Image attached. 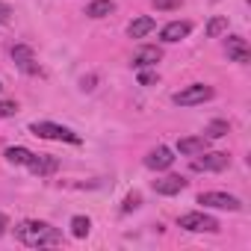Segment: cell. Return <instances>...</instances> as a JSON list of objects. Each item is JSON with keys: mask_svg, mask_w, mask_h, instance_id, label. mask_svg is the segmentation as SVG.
I'll return each mask as SVG.
<instances>
[{"mask_svg": "<svg viewBox=\"0 0 251 251\" xmlns=\"http://www.w3.org/2000/svg\"><path fill=\"white\" fill-rule=\"evenodd\" d=\"M15 236H18L24 245H30V248H45V245H59V242H62V233H59L53 225L36 222V219L21 222V225L15 227Z\"/></svg>", "mask_w": 251, "mask_h": 251, "instance_id": "cell-1", "label": "cell"}, {"mask_svg": "<svg viewBox=\"0 0 251 251\" xmlns=\"http://www.w3.org/2000/svg\"><path fill=\"white\" fill-rule=\"evenodd\" d=\"M30 133H36L39 139H53V142H71V145H80V136L62 124H53V121H33L30 124Z\"/></svg>", "mask_w": 251, "mask_h": 251, "instance_id": "cell-2", "label": "cell"}, {"mask_svg": "<svg viewBox=\"0 0 251 251\" xmlns=\"http://www.w3.org/2000/svg\"><path fill=\"white\" fill-rule=\"evenodd\" d=\"M210 98H213V86H207V83H192V86H186V89L172 95V100L177 106H198V103H204Z\"/></svg>", "mask_w": 251, "mask_h": 251, "instance_id": "cell-3", "label": "cell"}, {"mask_svg": "<svg viewBox=\"0 0 251 251\" xmlns=\"http://www.w3.org/2000/svg\"><path fill=\"white\" fill-rule=\"evenodd\" d=\"M230 166V157L222 151H201L192 157V172H225Z\"/></svg>", "mask_w": 251, "mask_h": 251, "instance_id": "cell-4", "label": "cell"}, {"mask_svg": "<svg viewBox=\"0 0 251 251\" xmlns=\"http://www.w3.org/2000/svg\"><path fill=\"white\" fill-rule=\"evenodd\" d=\"M177 225L183 230H192V233H216L219 230V222L207 213H183L177 219Z\"/></svg>", "mask_w": 251, "mask_h": 251, "instance_id": "cell-5", "label": "cell"}, {"mask_svg": "<svg viewBox=\"0 0 251 251\" xmlns=\"http://www.w3.org/2000/svg\"><path fill=\"white\" fill-rule=\"evenodd\" d=\"M198 204L216 207V210H239L242 207V201L236 195H227V192H201L198 195Z\"/></svg>", "mask_w": 251, "mask_h": 251, "instance_id": "cell-6", "label": "cell"}, {"mask_svg": "<svg viewBox=\"0 0 251 251\" xmlns=\"http://www.w3.org/2000/svg\"><path fill=\"white\" fill-rule=\"evenodd\" d=\"M12 59H15V65L24 71V74H39L42 68H39V59H36V53H33V48H27V45H15L12 48Z\"/></svg>", "mask_w": 251, "mask_h": 251, "instance_id": "cell-7", "label": "cell"}, {"mask_svg": "<svg viewBox=\"0 0 251 251\" xmlns=\"http://www.w3.org/2000/svg\"><path fill=\"white\" fill-rule=\"evenodd\" d=\"M225 53H227V59L239 62V65H245V62L251 59V48H248V42H245L242 36H227V42H225Z\"/></svg>", "mask_w": 251, "mask_h": 251, "instance_id": "cell-8", "label": "cell"}, {"mask_svg": "<svg viewBox=\"0 0 251 251\" xmlns=\"http://www.w3.org/2000/svg\"><path fill=\"white\" fill-rule=\"evenodd\" d=\"M27 169H30L33 175H39V177H50V175H56L59 160H56V157H50V154H33V157H30V163H27Z\"/></svg>", "mask_w": 251, "mask_h": 251, "instance_id": "cell-9", "label": "cell"}, {"mask_svg": "<svg viewBox=\"0 0 251 251\" xmlns=\"http://www.w3.org/2000/svg\"><path fill=\"white\" fill-rule=\"evenodd\" d=\"M172 163H175V151H172V148H166V145L154 148V151L145 157V166H148L151 172H166Z\"/></svg>", "mask_w": 251, "mask_h": 251, "instance_id": "cell-10", "label": "cell"}, {"mask_svg": "<svg viewBox=\"0 0 251 251\" xmlns=\"http://www.w3.org/2000/svg\"><path fill=\"white\" fill-rule=\"evenodd\" d=\"M189 33H192V24H189V21H172V24H166V27L160 30V39H163L166 45H175V42L186 39Z\"/></svg>", "mask_w": 251, "mask_h": 251, "instance_id": "cell-11", "label": "cell"}, {"mask_svg": "<svg viewBox=\"0 0 251 251\" xmlns=\"http://www.w3.org/2000/svg\"><path fill=\"white\" fill-rule=\"evenodd\" d=\"M186 189V180L180 175H166V177H157L154 180V192L157 195H177Z\"/></svg>", "mask_w": 251, "mask_h": 251, "instance_id": "cell-12", "label": "cell"}, {"mask_svg": "<svg viewBox=\"0 0 251 251\" xmlns=\"http://www.w3.org/2000/svg\"><path fill=\"white\" fill-rule=\"evenodd\" d=\"M163 59V50L157 48V45H142L136 53H133V65L136 68H151V65H157Z\"/></svg>", "mask_w": 251, "mask_h": 251, "instance_id": "cell-13", "label": "cell"}, {"mask_svg": "<svg viewBox=\"0 0 251 251\" xmlns=\"http://www.w3.org/2000/svg\"><path fill=\"white\" fill-rule=\"evenodd\" d=\"M177 151H180L183 157H195V154L207 151V136H186V139L177 142Z\"/></svg>", "mask_w": 251, "mask_h": 251, "instance_id": "cell-14", "label": "cell"}, {"mask_svg": "<svg viewBox=\"0 0 251 251\" xmlns=\"http://www.w3.org/2000/svg\"><path fill=\"white\" fill-rule=\"evenodd\" d=\"M154 27H157V21L148 18V15H142V18H136V21L127 24V36H130V39H145Z\"/></svg>", "mask_w": 251, "mask_h": 251, "instance_id": "cell-15", "label": "cell"}, {"mask_svg": "<svg viewBox=\"0 0 251 251\" xmlns=\"http://www.w3.org/2000/svg\"><path fill=\"white\" fill-rule=\"evenodd\" d=\"M109 12H115V3H112V0H95V3H89V9H86L89 18H106Z\"/></svg>", "mask_w": 251, "mask_h": 251, "instance_id": "cell-16", "label": "cell"}, {"mask_svg": "<svg viewBox=\"0 0 251 251\" xmlns=\"http://www.w3.org/2000/svg\"><path fill=\"white\" fill-rule=\"evenodd\" d=\"M30 157H33V151H27V148H6V163H12V166H27Z\"/></svg>", "mask_w": 251, "mask_h": 251, "instance_id": "cell-17", "label": "cell"}, {"mask_svg": "<svg viewBox=\"0 0 251 251\" xmlns=\"http://www.w3.org/2000/svg\"><path fill=\"white\" fill-rule=\"evenodd\" d=\"M89 230H92V222H89L86 216H74V219H71V233H74L77 239L89 236Z\"/></svg>", "mask_w": 251, "mask_h": 251, "instance_id": "cell-18", "label": "cell"}, {"mask_svg": "<svg viewBox=\"0 0 251 251\" xmlns=\"http://www.w3.org/2000/svg\"><path fill=\"white\" fill-rule=\"evenodd\" d=\"M222 33H227V18H222V15L210 18V24H207V36H210V39H219Z\"/></svg>", "mask_w": 251, "mask_h": 251, "instance_id": "cell-19", "label": "cell"}, {"mask_svg": "<svg viewBox=\"0 0 251 251\" xmlns=\"http://www.w3.org/2000/svg\"><path fill=\"white\" fill-rule=\"evenodd\" d=\"M227 133V121H213L207 127V139H222Z\"/></svg>", "mask_w": 251, "mask_h": 251, "instance_id": "cell-20", "label": "cell"}, {"mask_svg": "<svg viewBox=\"0 0 251 251\" xmlns=\"http://www.w3.org/2000/svg\"><path fill=\"white\" fill-rule=\"evenodd\" d=\"M154 3V9H160V12H175V9H180V0H151Z\"/></svg>", "mask_w": 251, "mask_h": 251, "instance_id": "cell-21", "label": "cell"}, {"mask_svg": "<svg viewBox=\"0 0 251 251\" xmlns=\"http://www.w3.org/2000/svg\"><path fill=\"white\" fill-rule=\"evenodd\" d=\"M18 112V103L15 100H0V118H12Z\"/></svg>", "mask_w": 251, "mask_h": 251, "instance_id": "cell-22", "label": "cell"}, {"mask_svg": "<svg viewBox=\"0 0 251 251\" xmlns=\"http://www.w3.org/2000/svg\"><path fill=\"white\" fill-rule=\"evenodd\" d=\"M139 204H142V195H139V192H130L127 198H124V207H121V210H124V213H130V210H136Z\"/></svg>", "mask_w": 251, "mask_h": 251, "instance_id": "cell-23", "label": "cell"}, {"mask_svg": "<svg viewBox=\"0 0 251 251\" xmlns=\"http://www.w3.org/2000/svg\"><path fill=\"white\" fill-rule=\"evenodd\" d=\"M12 21V9L6 3H0V24H9Z\"/></svg>", "mask_w": 251, "mask_h": 251, "instance_id": "cell-24", "label": "cell"}, {"mask_svg": "<svg viewBox=\"0 0 251 251\" xmlns=\"http://www.w3.org/2000/svg\"><path fill=\"white\" fill-rule=\"evenodd\" d=\"M139 83H142V86H151V83H157V74H154V71H142V74H139Z\"/></svg>", "mask_w": 251, "mask_h": 251, "instance_id": "cell-25", "label": "cell"}, {"mask_svg": "<svg viewBox=\"0 0 251 251\" xmlns=\"http://www.w3.org/2000/svg\"><path fill=\"white\" fill-rule=\"evenodd\" d=\"M6 227H9V222H6V216H3V213H0V236L6 233Z\"/></svg>", "mask_w": 251, "mask_h": 251, "instance_id": "cell-26", "label": "cell"}]
</instances>
